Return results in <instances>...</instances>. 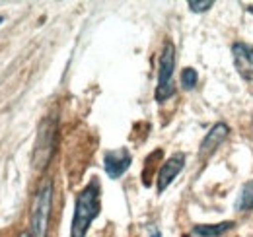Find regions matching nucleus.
<instances>
[{
	"label": "nucleus",
	"mask_w": 253,
	"mask_h": 237,
	"mask_svg": "<svg viewBox=\"0 0 253 237\" xmlns=\"http://www.w3.org/2000/svg\"><path fill=\"white\" fill-rule=\"evenodd\" d=\"M55 130L57 124L53 118H45L39 126L37 132V144H35V156H33V163L39 169H45L53 152H55Z\"/></svg>",
	"instance_id": "20e7f679"
},
{
	"label": "nucleus",
	"mask_w": 253,
	"mask_h": 237,
	"mask_svg": "<svg viewBox=\"0 0 253 237\" xmlns=\"http://www.w3.org/2000/svg\"><path fill=\"white\" fill-rule=\"evenodd\" d=\"M2 20H4V18H2V16H0V24H2Z\"/></svg>",
	"instance_id": "4468645a"
},
{
	"label": "nucleus",
	"mask_w": 253,
	"mask_h": 237,
	"mask_svg": "<svg viewBox=\"0 0 253 237\" xmlns=\"http://www.w3.org/2000/svg\"><path fill=\"white\" fill-rule=\"evenodd\" d=\"M189 8L193 12H205V10L212 8V0H207V2H195V0H191Z\"/></svg>",
	"instance_id": "f8f14e48"
},
{
	"label": "nucleus",
	"mask_w": 253,
	"mask_h": 237,
	"mask_svg": "<svg viewBox=\"0 0 253 237\" xmlns=\"http://www.w3.org/2000/svg\"><path fill=\"white\" fill-rule=\"evenodd\" d=\"M99 214V185L97 181H92L76 198L72 226H70V237H84L88 234L90 224Z\"/></svg>",
	"instance_id": "f257e3e1"
},
{
	"label": "nucleus",
	"mask_w": 253,
	"mask_h": 237,
	"mask_svg": "<svg viewBox=\"0 0 253 237\" xmlns=\"http://www.w3.org/2000/svg\"><path fill=\"white\" fill-rule=\"evenodd\" d=\"M234 228V222H222V224H214V226H207V224H203V226H195V236L199 237H218L222 236L224 232H228V230H232Z\"/></svg>",
	"instance_id": "1a4fd4ad"
},
{
	"label": "nucleus",
	"mask_w": 253,
	"mask_h": 237,
	"mask_svg": "<svg viewBox=\"0 0 253 237\" xmlns=\"http://www.w3.org/2000/svg\"><path fill=\"white\" fill-rule=\"evenodd\" d=\"M236 210L238 212H250V210H253V179L242 187L240 197L236 200Z\"/></svg>",
	"instance_id": "9d476101"
},
{
	"label": "nucleus",
	"mask_w": 253,
	"mask_h": 237,
	"mask_svg": "<svg viewBox=\"0 0 253 237\" xmlns=\"http://www.w3.org/2000/svg\"><path fill=\"white\" fill-rule=\"evenodd\" d=\"M232 55H234V64H236V70L240 72V76L253 82V47L244 45V43H236L232 47Z\"/></svg>",
	"instance_id": "0eeeda50"
},
{
	"label": "nucleus",
	"mask_w": 253,
	"mask_h": 237,
	"mask_svg": "<svg viewBox=\"0 0 253 237\" xmlns=\"http://www.w3.org/2000/svg\"><path fill=\"white\" fill-rule=\"evenodd\" d=\"M53 206V183L47 181L35 195L32 206V236L47 237L49 230V218Z\"/></svg>",
	"instance_id": "f03ea898"
},
{
	"label": "nucleus",
	"mask_w": 253,
	"mask_h": 237,
	"mask_svg": "<svg viewBox=\"0 0 253 237\" xmlns=\"http://www.w3.org/2000/svg\"><path fill=\"white\" fill-rule=\"evenodd\" d=\"M181 84H183V88L185 89L195 88V86H197V70L185 68V70L181 72Z\"/></svg>",
	"instance_id": "9b49d317"
},
{
	"label": "nucleus",
	"mask_w": 253,
	"mask_h": 237,
	"mask_svg": "<svg viewBox=\"0 0 253 237\" xmlns=\"http://www.w3.org/2000/svg\"><path fill=\"white\" fill-rule=\"evenodd\" d=\"M173 68H175V47L173 43H166L164 51L160 55V72H158V88H156V99L166 101L169 99L175 88H173Z\"/></svg>",
	"instance_id": "7ed1b4c3"
},
{
	"label": "nucleus",
	"mask_w": 253,
	"mask_h": 237,
	"mask_svg": "<svg viewBox=\"0 0 253 237\" xmlns=\"http://www.w3.org/2000/svg\"><path fill=\"white\" fill-rule=\"evenodd\" d=\"M132 158H130V152L126 148L113 150V152H107L103 156V167L107 171V175L111 179H119L130 165Z\"/></svg>",
	"instance_id": "39448f33"
},
{
	"label": "nucleus",
	"mask_w": 253,
	"mask_h": 237,
	"mask_svg": "<svg viewBox=\"0 0 253 237\" xmlns=\"http://www.w3.org/2000/svg\"><path fill=\"white\" fill-rule=\"evenodd\" d=\"M228 132H230V128L224 124V122H218V124H214L211 130H209V134L205 136V140H203V144H201V152H199V156L201 158H207V156H211L214 150L220 146L222 142H224V138L228 136Z\"/></svg>",
	"instance_id": "6e6552de"
},
{
	"label": "nucleus",
	"mask_w": 253,
	"mask_h": 237,
	"mask_svg": "<svg viewBox=\"0 0 253 237\" xmlns=\"http://www.w3.org/2000/svg\"><path fill=\"white\" fill-rule=\"evenodd\" d=\"M183 167H185V156H183V154H173V156L162 165V169H160V173H158L160 193H164V191L171 185V181L181 173Z\"/></svg>",
	"instance_id": "423d86ee"
},
{
	"label": "nucleus",
	"mask_w": 253,
	"mask_h": 237,
	"mask_svg": "<svg viewBox=\"0 0 253 237\" xmlns=\"http://www.w3.org/2000/svg\"><path fill=\"white\" fill-rule=\"evenodd\" d=\"M20 237H33V236H32V234H22Z\"/></svg>",
	"instance_id": "ddd939ff"
}]
</instances>
